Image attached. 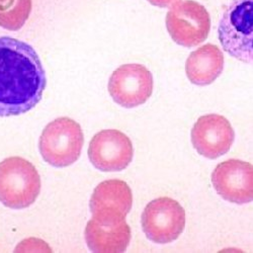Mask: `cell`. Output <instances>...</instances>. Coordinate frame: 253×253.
Segmentation results:
<instances>
[{
    "mask_svg": "<svg viewBox=\"0 0 253 253\" xmlns=\"http://www.w3.org/2000/svg\"><path fill=\"white\" fill-rule=\"evenodd\" d=\"M46 85V72L35 49L23 41L0 38V117L34 109Z\"/></svg>",
    "mask_w": 253,
    "mask_h": 253,
    "instance_id": "1",
    "label": "cell"
},
{
    "mask_svg": "<svg viewBox=\"0 0 253 253\" xmlns=\"http://www.w3.org/2000/svg\"><path fill=\"white\" fill-rule=\"evenodd\" d=\"M41 177L36 167L22 157L0 162V203L22 210L32 206L41 192Z\"/></svg>",
    "mask_w": 253,
    "mask_h": 253,
    "instance_id": "2",
    "label": "cell"
},
{
    "mask_svg": "<svg viewBox=\"0 0 253 253\" xmlns=\"http://www.w3.org/2000/svg\"><path fill=\"white\" fill-rule=\"evenodd\" d=\"M219 40L230 56L244 63L253 60V0H234L219 24Z\"/></svg>",
    "mask_w": 253,
    "mask_h": 253,
    "instance_id": "3",
    "label": "cell"
},
{
    "mask_svg": "<svg viewBox=\"0 0 253 253\" xmlns=\"http://www.w3.org/2000/svg\"><path fill=\"white\" fill-rule=\"evenodd\" d=\"M83 144L80 125L69 118H58L48 124L42 133L39 150L48 164L62 168L78 160Z\"/></svg>",
    "mask_w": 253,
    "mask_h": 253,
    "instance_id": "4",
    "label": "cell"
},
{
    "mask_svg": "<svg viewBox=\"0 0 253 253\" xmlns=\"http://www.w3.org/2000/svg\"><path fill=\"white\" fill-rule=\"evenodd\" d=\"M166 28L176 44L193 48L207 40L211 30V17L201 3L179 0L167 12Z\"/></svg>",
    "mask_w": 253,
    "mask_h": 253,
    "instance_id": "5",
    "label": "cell"
},
{
    "mask_svg": "<svg viewBox=\"0 0 253 253\" xmlns=\"http://www.w3.org/2000/svg\"><path fill=\"white\" fill-rule=\"evenodd\" d=\"M146 237L154 243L166 244L176 240L185 227V212L170 198H159L146 206L141 217Z\"/></svg>",
    "mask_w": 253,
    "mask_h": 253,
    "instance_id": "6",
    "label": "cell"
},
{
    "mask_svg": "<svg viewBox=\"0 0 253 253\" xmlns=\"http://www.w3.org/2000/svg\"><path fill=\"white\" fill-rule=\"evenodd\" d=\"M153 91L152 73L140 64L119 67L109 80V92L115 102L126 109L145 103Z\"/></svg>",
    "mask_w": 253,
    "mask_h": 253,
    "instance_id": "7",
    "label": "cell"
},
{
    "mask_svg": "<svg viewBox=\"0 0 253 253\" xmlns=\"http://www.w3.org/2000/svg\"><path fill=\"white\" fill-rule=\"evenodd\" d=\"M134 156L133 145L128 136L118 130H102L90 141L88 158L96 169L118 172L126 169Z\"/></svg>",
    "mask_w": 253,
    "mask_h": 253,
    "instance_id": "8",
    "label": "cell"
},
{
    "mask_svg": "<svg viewBox=\"0 0 253 253\" xmlns=\"http://www.w3.org/2000/svg\"><path fill=\"white\" fill-rule=\"evenodd\" d=\"M133 205L130 186L120 179L100 182L90 198L92 219L100 224L114 225L126 220Z\"/></svg>",
    "mask_w": 253,
    "mask_h": 253,
    "instance_id": "9",
    "label": "cell"
},
{
    "mask_svg": "<svg viewBox=\"0 0 253 253\" xmlns=\"http://www.w3.org/2000/svg\"><path fill=\"white\" fill-rule=\"evenodd\" d=\"M216 192L225 201L244 205L253 200V167L250 163L229 159L220 163L212 173Z\"/></svg>",
    "mask_w": 253,
    "mask_h": 253,
    "instance_id": "10",
    "label": "cell"
},
{
    "mask_svg": "<svg viewBox=\"0 0 253 253\" xmlns=\"http://www.w3.org/2000/svg\"><path fill=\"white\" fill-rule=\"evenodd\" d=\"M234 139L235 133L230 122L217 114L201 117L192 130V143L196 150L209 159L225 155Z\"/></svg>",
    "mask_w": 253,
    "mask_h": 253,
    "instance_id": "11",
    "label": "cell"
},
{
    "mask_svg": "<svg viewBox=\"0 0 253 253\" xmlns=\"http://www.w3.org/2000/svg\"><path fill=\"white\" fill-rule=\"evenodd\" d=\"M88 248L96 253L125 252L131 241V229L126 220L114 224H100L91 219L84 232Z\"/></svg>",
    "mask_w": 253,
    "mask_h": 253,
    "instance_id": "12",
    "label": "cell"
},
{
    "mask_svg": "<svg viewBox=\"0 0 253 253\" xmlns=\"http://www.w3.org/2000/svg\"><path fill=\"white\" fill-rule=\"evenodd\" d=\"M224 55L215 45L206 44L188 56L185 64L186 76L199 86L213 83L223 72Z\"/></svg>",
    "mask_w": 253,
    "mask_h": 253,
    "instance_id": "13",
    "label": "cell"
},
{
    "mask_svg": "<svg viewBox=\"0 0 253 253\" xmlns=\"http://www.w3.org/2000/svg\"><path fill=\"white\" fill-rule=\"evenodd\" d=\"M31 11L32 0H0V27L18 31L27 23Z\"/></svg>",
    "mask_w": 253,
    "mask_h": 253,
    "instance_id": "14",
    "label": "cell"
},
{
    "mask_svg": "<svg viewBox=\"0 0 253 253\" xmlns=\"http://www.w3.org/2000/svg\"><path fill=\"white\" fill-rule=\"evenodd\" d=\"M148 1L154 6L164 8V7H170L172 4L179 1V0H148Z\"/></svg>",
    "mask_w": 253,
    "mask_h": 253,
    "instance_id": "15",
    "label": "cell"
}]
</instances>
